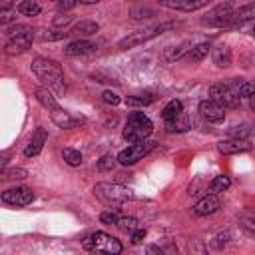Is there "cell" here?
<instances>
[{
    "label": "cell",
    "instance_id": "cell-1",
    "mask_svg": "<svg viewBox=\"0 0 255 255\" xmlns=\"http://www.w3.org/2000/svg\"><path fill=\"white\" fill-rule=\"evenodd\" d=\"M255 92L253 84L243 80V78H231L227 82L213 84L209 90V100L219 104L223 110L225 108H239L241 98H251Z\"/></svg>",
    "mask_w": 255,
    "mask_h": 255
},
{
    "label": "cell",
    "instance_id": "cell-2",
    "mask_svg": "<svg viewBox=\"0 0 255 255\" xmlns=\"http://www.w3.org/2000/svg\"><path fill=\"white\" fill-rule=\"evenodd\" d=\"M30 68H32V74L40 80L42 88H48L56 96H62L66 92L64 70H62V66L56 60L38 56V58H34V62L30 64Z\"/></svg>",
    "mask_w": 255,
    "mask_h": 255
},
{
    "label": "cell",
    "instance_id": "cell-3",
    "mask_svg": "<svg viewBox=\"0 0 255 255\" xmlns=\"http://www.w3.org/2000/svg\"><path fill=\"white\" fill-rule=\"evenodd\" d=\"M151 131H153L151 120L143 112H131L124 126L122 137L129 143H139V141H145L151 135Z\"/></svg>",
    "mask_w": 255,
    "mask_h": 255
},
{
    "label": "cell",
    "instance_id": "cell-4",
    "mask_svg": "<svg viewBox=\"0 0 255 255\" xmlns=\"http://www.w3.org/2000/svg\"><path fill=\"white\" fill-rule=\"evenodd\" d=\"M82 247L90 253H96V255H120L124 249L120 239H116L104 231H94V233L86 235L82 239Z\"/></svg>",
    "mask_w": 255,
    "mask_h": 255
},
{
    "label": "cell",
    "instance_id": "cell-5",
    "mask_svg": "<svg viewBox=\"0 0 255 255\" xmlns=\"http://www.w3.org/2000/svg\"><path fill=\"white\" fill-rule=\"evenodd\" d=\"M94 195L104 205H108L110 209H118L122 203L133 199V191L131 189H128V187H124L120 183H106V181L94 185Z\"/></svg>",
    "mask_w": 255,
    "mask_h": 255
},
{
    "label": "cell",
    "instance_id": "cell-6",
    "mask_svg": "<svg viewBox=\"0 0 255 255\" xmlns=\"http://www.w3.org/2000/svg\"><path fill=\"white\" fill-rule=\"evenodd\" d=\"M34 40V32L32 28L24 26V24H14L6 30V54L8 56H16V54H24Z\"/></svg>",
    "mask_w": 255,
    "mask_h": 255
},
{
    "label": "cell",
    "instance_id": "cell-7",
    "mask_svg": "<svg viewBox=\"0 0 255 255\" xmlns=\"http://www.w3.org/2000/svg\"><path fill=\"white\" fill-rule=\"evenodd\" d=\"M175 26H177L175 22H163V24H157V26H151V28H145V30H137V32L126 36L124 40H120L118 48H120V50H128V48L139 46V44H143V42H147V40H151V38H155V36H159V34H163L165 30H171V28H175Z\"/></svg>",
    "mask_w": 255,
    "mask_h": 255
},
{
    "label": "cell",
    "instance_id": "cell-8",
    "mask_svg": "<svg viewBox=\"0 0 255 255\" xmlns=\"http://www.w3.org/2000/svg\"><path fill=\"white\" fill-rule=\"evenodd\" d=\"M153 147H155V141H149V139L139 141V143H131L129 147H126V149H122L118 153V163H122V165H133L139 159H143Z\"/></svg>",
    "mask_w": 255,
    "mask_h": 255
},
{
    "label": "cell",
    "instance_id": "cell-9",
    "mask_svg": "<svg viewBox=\"0 0 255 255\" xmlns=\"http://www.w3.org/2000/svg\"><path fill=\"white\" fill-rule=\"evenodd\" d=\"M233 4L231 2H225V4H217L213 10H209L203 18H201V24L205 26H211V28H221V26H229L231 22V16H233Z\"/></svg>",
    "mask_w": 255,
    "mask_h": 255
},
{
    "label": "cell",
    "instance_id": "cell-10",
    "mask_svg": "<svg viewBox=\"0 0 255 255\" xmlns=\"http://www.w3.org/2000/svg\"><path fill=\"white\" fill-rule=\"evenodd\" d=\"M2 201L8 203V205H14V207H24V205H30L34 201V191L30 187H10L6 191H2Z\"/></svg>",
    "mask_w": 255,
    "mask_h": 255
},
{
    "label": "cell",
    "instance_id": "cell-11",
    "mask_svg": "<svg viewBox=\"0 0 255 255\" xmlns=\"http://www.w3.org/2000/svg\"><path fill=\"white\" fill-rule=\"evenodd\" d=\"M199 114L203 116V120H207L209 124H221L225 120V112L219 104H215L213 100H201L199 102Z\"/></svg>",
    "mask_w": 255,
    "mask_h": 255
},
{
    "label": "cell",
    "instance_id": "cell-12",
    "mask_svg": "<svg viewBox=\"0 0 255 255\" xmlns=\"http://www.w3.org/2000/svg\"><path fill=\"white\" fill-rule=\"evenodd\" d=\"M46 141H48V131H46L44 128H36V131L32 133L30 143H28L26 149H24V155H26V157H36V155L42 151V147H44Z\"/></svg>",
    "mask_w": 255,
    "mask_h": 255
},
{
    "label": "cell",
    "instance_id": "cell-13",
    "mask_svg": "<svg viewBox=\"0 0 255 255\" xmlns=\"http://www.w3.org/2000/svg\"><path fill=\"white\" fill-rule=\"evenodd\" d=\"M163 8H171V10H181V12H193L199 10L207 4V0H163L159 2Z\"/></svg>",
    "mask_w": 255,
    "mask_h": 255
},
{
    "label": "cell",
    "instance_id": "cell-14",
    "mask_svg": "<svg viewBox=\"0 0 255 255\" xmlns=\"http://www.w3.org/2000/svg\"><path fill=\"white\" fill-rule=\"evenodd\" d=\"M219 199L213 195V193H209V195H205V197H201L195 205H193V213L195 215H199V217H203V215H211V213H215L217 209H219Z\"/></svg>",
    "mask_w": 255,
    "mask_h": 255
},
{
    "label": "cell",
    "instance_id": "cell-15",
    "mask_svg": "<svg viewBox=\"0 0 255 255\" xmlns=\"http://www.w3.org/2000/svg\"><path fill=\"white\" fill-rule=\"evenodd\" d=\"M34 94H36V100H38V102H40V104L50 112V116H52V114H56L58 110H62V108H60V104H58V100H56V96H54L48 88H42V86H40V88H36V90H34Z\"/></svg>",
    "mask_w": 255,
    "mask_h": 255
},
{
    "label": "cell",
    "instance_id": "cell-16",
    "mask_svg": "<svg viewBox=\"0 0 255 255\" xmlns=\"http://www.w3.org/2000/svg\"><path fill=\"white\" fill-rule=\"evenodd\" d=\"M249 143L245 139H221L217 141V149L225 155H231V153H241V151H249Z\"/></svg>",
    "mask_w": 255,
    "mask_h": 255
},
{
    "label": "cell",
    "instance_id": "cell-17",
    "mask_svg": "<svg viewBox=\"0 0 255 255\" xmlns=\"http://www.w3.org/2000/svg\"><path fill=\"white\" fill-rule=\"evenodd\" d=\"M64 52H66L68 56H86V54L96 52V44H92V42H88V40H74V42H70V44L66 46Z\"/></svg>",
    "mask_w": 255,
    "mask_h": 255
},
{
    "label": "cell",
    "instance_id": "cell-18",
    "mask_svg": "<svg viewBox=\"0 0 255 255\" xmlns=\"http://www.w3.org/2000/svg\"><path fill=\"white\" fill-rule=\"evenodd\" d=\"M253 18H255V4H245L233 12L229 26H243L245 22H249Z\"/></svg>",
    "mask_w": 255,
    "mask_h": 255
},
{
    "label": "cell",
    "instance_id": "cell-19",
    "mask_svg": "<svg viewBox=\"0 0 255 255\" xmlns=\"http://www.w3.org/2000/svg\"><path fill=\"white\" fill-rule=\"evenodd\" d=\"M183 114V104L179 100H171L165 104V108L161 110V118H163V124L167 122H173L175 118H179Z\"/></svg>",
    "mask_w": 255,
    "mask_h": 255
},
{
    "label": "cell",
    "instance_id": "cell-20",
    "mask_svg": "<svg viewBox=\"0 0 255 255\" xmlns=\"http://www.w3.org/2000/svg\"><path fill=\"white\" fill-rule=\"evenodd\" d=\"M213 62L219 68H225V66L231 64V50H229L227 44H217L213 48Z\"/></svg>",
    "mask_w": 255,
    "mask_h": 255
},
{
    "label": "cell",
    "instance_id": "cell-21",
    "mask_svg": "<svg viewBox=\"0 0 255 255\" xmlns=\"http://www.w3.org/2000/svg\"><path fill=\"white\" fill-rule=\"evenodd\" d=\"M98 30H100L98 22H94V20H80L78 24H74V28H72L70 34H76V36H92Z\"/></svg>",
    "mask_w": 255,
    "mask_h": 255
},
{
    "label": "cell",
    "instance_id": "cell-22",
    "mask_svg": "<svg viewBox=\"0 0 255 255\" xmlns=\"http://www.w3.org/2000/svg\"><path fill=\"white\" fill-rule=\"evenodd\" d=\"M189 126H191V122H189L187 114L183 112V114H181L179 118H175L173 122H167V124H165V129H167L169 133H183V131L189 129Z\"/></svg>",
    "mask_w": 255,
    "mask_h": 255
},
{
    "label": "cell",
    "instance_id": "cell-23",
    "mask_svg": "<svg viewBox=\"0 0 255 255\" xmlns=\"http://www.w3.org/2000/svg\"><path fill=\"white\" fill-rule=\"evenodd\" d=\"M209 48H211V44H209V42H201V44L193 46V48H191V50L185 54V58H187L189 62H201V60L207 56Z\"/></svg>",
    "mask_w": 255,
    "mask_h": 255
},
{
    "label": "cell",
    "instance_id": "cell-24",
    "mask_svg": "<svg viewBox=\"0 0 255 255\" xmlns=\"http://www.w3.org/2000/svg\"><path fill=\"white\" fill-rule=\"evenodd\" d=\"M155 102V96L153 94H137V96H128L126 98V106H131V108H139V106H149Z\"/></svg>",
    "mask_w": 255,
    "mask_h": 255
},
{
    "label": "cell",
    "instance_id": "cell-25",
    "mask_svg": "<svg viewBox=\"0 0 255 255\" xmlns=\"http://www.w3.org/2000/svg\"><path fill=\"white\" fill-rule=\"evenodd\" d=\"M118 229L120 231H124V233H133V231H137L139 229V221L135 219V217H131V215H122L120 219H118Z\"/></svg>",
    "mask_w": 255,
    "mask_h": 255
},
{
    "label": "cell",
    "instance_id": "cell-26",
    "mask_svg": "<svg viewBox=\"0 0 255 255\" xmlns=\"http://www.w3.org/2000/svg\"><path fill=\"white\" fill-rule=\"evenodd\" d=\"M239 225H241V229L247 233V235H255V213L253 211H243L241 215H239Z\"/></svg>",
    "mask_w": 255,
    "mask_h": 255
},
{
    "label": "cell",
    "instance_id": "cell-27",
    "mask_svg": "<svg viewBox=\"0 0 255 255\" xmlns=\"http://www.w3.org/2000/svg\"><path fill=\"white\" fill-rule=\"evenodd\" d=\"M16 10H18L22 16H38L42 8H40V4L34 2V0H24V2H20V4L16 6Z\"/></svg>",
    "mask_w": 255,
    "mask_h": 255
},
{
    "label": "cell",
    "instance_id": "cell-28",
    "mask_svg": "<svg viewBox=\"0 0 255 255\" xmlns=\"http://www.w3.org/2000/svg\"><path fill=\"white\" fill-rule=\"evenodd\" d=\"M229 185H231V179H229L227 175H215V177L211 179V183H209V191L215 195V193L225 191Z\"/></svg>",
    "mask_w": 255,
    "mask_h": 255
},
{
    "label": "cell",
    "instance_id": "cell-29",
    "mask_svg": "<svg viewBox=\"0 0 255 255\" xmlns=\"http://www.w3.org/2000/svg\"><path fill=\"white\" fill-rule=\"evenodd\" d=\"M251 135V126L249 124H239V126H233L229 129V139H245Z\"/></svg>",
    "mask_w": 255,
    "mask_h": 255
},
{
    "label": "cell",
    "instance_id": "cell-30",
    "mask_svg": "<svg viewBox=\"0 0 255 255\" xmlns=\"http://www.w3.org/2000/svg\"><path fill=\"white\" fill-rule=\"evenodd\" d=\"M62 157H64V161L68 163V165H72V167H78V165H82V153L78 151V149H72V147H64V151H62Z\"/></svg>",
    "mask_w": 255,
    "mask_h": 255
},
{
    "label": "cell",
    "instance_id": "cell-31",
    "mask_svg": "<svg viewBox=\"0 0 255 255\" xmlns=\"http://www.w3.org/2000/svg\"><path fill=\"white\" fill-rule=\"evenodd\" d=\"M187 249H189V255H209L205 243H203L201 239H197V237H193V239L189 241Z\"/></svg>",
    "mask_w": 255,
    "mask_h": 255
},
{
    "label": "cell",
    "instance_id": "cell-32",
    "mask_svg": "<svg viewBox=\"0 0 255 255\" xmlns=\"http://www.w3.org/2000/svg\"><path fill=\"white\" fill-rule=\"evenodd\" d=\"M28 177V171L24 167H12V169H2V179H24Z\"/></svg>",
    "mask_w": 255,
    "mask_h": 255
},
{
    "label": "cell",
    "instance_id": "cell-33",
    "mask_svg": "<svg viewBox=\"0 0 255 255\" xmlns=\"http://www.w3.org/2000/svg\"><path fill=\"white\" fill-rule=\"evenodd\" d=\"M116 161H118V157L106 153V155H102V157L98 159V169H100V171H110V169H114Z\"/></svg>",
    "mask_w": 255,
    "mask_h": 255
},
{
    "label": "cell",
    "instance_id": "cell-34",
    "mask_svg": "<svg viewBox=\"0 0 255 255\" xmlns=\"http://www.w3.org/2000/svg\"><path fill=\"white\" fill-rule=\"evenodd\" d=\"M129 14H131V18L139 20V18H151V16H155V10H151L147 6H135V8H131Z\"/></svg>",
    "mask_w": 255,
    "mask_h": 255
},
{
    "label": "cell",
    "instance_id": "cell-35",
    "mask_svg": "<svg viewBox=\"0 0 255 255\" xmlns=\"http://www.w3.org/2000/svg\"><path fill=\"white\" fill-rule=\"evenodd\" d=\"M120 217H122V215H118L116 209H108V211H102V213H100V221H102V223H108V225H112V223L116 225Z\"/></svg>",
    "mask_w": 255,
    "mask_h": 255
},
{
    "label": "cell",
    "instance_id": "cell-36",
    "mask_svg": "<svg viewBox=\"0 0 255 255\" xmlns=\"http://www.w3.org/2000/svg\"><path fill=\"white\" fill-rule=\"evenodd\" d=\"M102 100L106 102V104H110V106H118L122 100H120V96L116 94V92H112V90H106L104 94H102Z\"/></svg>",
    "mask_w": 255,
    "mask_h": 255
},
{
    "label": "cell",
    "instance_id": "cell-37",
    "mask_svg": "<svg viewBox=\"0 0 255 255\" xmlns=\"http://www.w3.org/2000/svg\"><path fill=\"white\" fill-rule=\"evenodd\" d=\"M229 237H231V235H229L227 231H225V233H217L215 239H213V247H215V249H221V247L229 241Z\"/></svg>",
    "mask_w": 255,
    "mask_h": 255
},
{
    "label": "cell",
    "instance_id": "cell-38",
    "mask_svg": "<svg viewBox=\"0 0 255 255\" xmlns=\"http://www.w3.org/2000/svg\"><path fill=\"white\" fill-rule=\"evenodd\" d=\"M70 22H72V16H70V14H66V12H64V14H58V16L54 18V26H56V28L66 26V24H70Z\"/></svg>",
    "mask_w": 255,
    "mask_h": 255
},
{
    "label": "cell",
    "instance_id": "cell-39",
    "mask_svg": "<svg viewBox=\"0 0 255 255\" xmlns=\"http://www.w3.org/2000/svg\"><path fill=\"white\" fill-rule=\"evenodd\" d=\"M70 32H60V30H50L44 34V40H60V38H66Z\"/></svg>",
    "mask_w": 255,
    "mask_h": 255
},
{
    "label": "cell",
    "instance_id": "cell-40",
    "mask_svg": "<svg viewBox=\"0 0 255 255\" xmlns=\"http://www.w3.org/2000/svg\"><path fill=\"white\" fill-rule=\"evenodd\" d=\"M143 237H145V229H141V227H139L137 231H133V233H131V243H133V245H139V243L143 241Z\"/></svg>",
    "mask_w": 255,
    "mask_h": 255
},
{
    "label": "cell",
    "instance_id": "cell-41",
    "mask_svg": "<svg viewBox=\"0 0 255 255\" xmlns=\"http://www.w3.org/2000/svg\"><path fill=\"white\" fill-rule=\"evenodd\" d=\"M76 6V2H72V0H62V2H58V8L60 10H72Z\"/></svg>",
    "mask_w": 255,
    "mask_h": 255
},
{
    "label": "cell",
    "instance_id": "cell-42",
    "mask_svg": "<svg viewBox=\"0 0 255 255\" xmlns=\"http://www.w3.org/2000/svg\"><path fill=\"white\" fill-rule=\"evenodd\" d=\"M147 255H165V251L159 249L157 245H147Z\"/></svg>",
    "mask_w": 255,
    "mask_h": 255
},
{
    "label": "cell",
    "instance_id": "cell-43",
    "mask_svg": "<svg viewBox=\"0 0 255 255\" xmlns=\"http://www.w3.org/2000/svg\"><path fill=\"white\" fill-rule=\"evenodd\" d=\"M249 104H251V108H253V110H255V92H253V96H251V98H249Z\"/></svg>",
    "mask_w": 255,
    "mask_h": 255
},
{
    "label": "cell",
    "instance_id": "cell-44",
    "mask_svg": "<svg viewBox=\"0 0 255 255\" xmlns=\"http://www.w3.org/2000/svg\"><path fill=\"white\" fill-rule=\"evenodd\" d=\"M253 34H255V26H253Z\"/></svg>",
    "mask_w": 255,
    "mask_h": 255
}]
</instances>
